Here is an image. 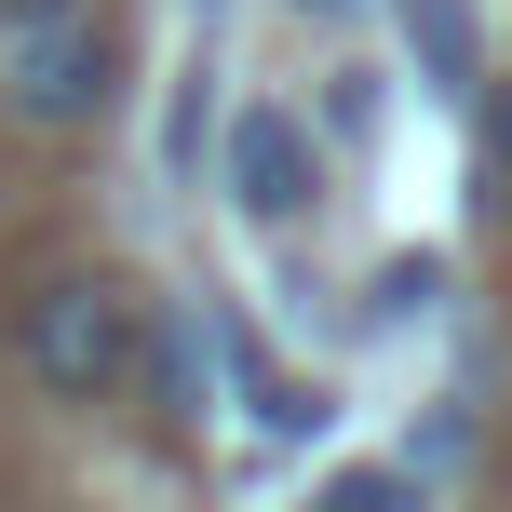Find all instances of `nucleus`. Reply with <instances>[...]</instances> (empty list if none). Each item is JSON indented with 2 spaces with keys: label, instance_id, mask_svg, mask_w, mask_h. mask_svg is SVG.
Listing matches in <instances>:
<instances>
[{
  "label": "nucleus",
  "instance_id": "1",
  "mask_svg": "<svg viewBox=\"0 0 512 512\" xmlns=\"http://www.w3.org/2000/svg\"><path fill=\"white\" fill-rule=\"evenodd\" d=\"M122 0H0V122L14 135H95L122 108Z\"/></svg>",
  "mask_w": 512,
  "mask_h": 512
},
{
  "label": "nucleus",
  "instance_id": "2",
  "mask_svg": "<svg viewBox=\"0 0 512 512\" xmlns=\"http://www.w3.org/2000/svg\"><path fill=\"white\" fill-rule=\"evenodd\" d=\"M135 337H149V310L108 270H54V283H27V310H14V364L54 405H122L135 391Z\"/></svg>",
  "mask_w": 512,
  "mask_h": 512
},
{
  "label": "nucleus",
  "instance_id": "3",
  "mask_svg": "<svg viewBox=\"0 0 512 512\" xmlns=\"http://www.w3.org/2000/svg\"><path fill=\"white\" fill-rule=\"evenodd\" d=\"M216 176H230V216H243V230H297V216L324 203V135H310V108H283V95L230 108Z\"/></svg>",
  "mask_w": 512,
  "mask_h": 512
},
{
  "label": "nucleus",
  "instance_id": "4",
  "mask_svg": "<svg viewBox=\"0 0 512 512\" xmlns=\"http://www.w3.org/2000/svg\"><path fill=\"white\" fill-rule=\"evenodd\" d=\"M405 41H418V68H432V95H486V41H472L459 0H405Z\"/></svg>",
  "mask_w": 512,
  "mask_h": 512
},
{
  "label": "nucleus",
  "instance_id": "5",
  "mask_svg": "<svg viewBox=\"0 0 512 512\" xmlns=\"http://www.w3.org/2000/svg\"><path fill=\"white\" fill-rule=\"evenodd\" d=\"M310 512H418V472H391V459L324 472V486H310Z\"/></svg>",
  "mask_w": 512,
  "mask_h": 512
},
{
  "label": "nucleus",
  "instance_id": "6",
  "mask_svg": "<svg viewBox=\"0 0 512 512\" xmlns=\"http://www.w3.org/2000/svg\"><path fill=\"white\" fill-rule=\"evenodd\" d=\"M310 135H378V68H337L324 81V122Z\"/></svg>",
  "mask_w": 512,
  "mask_h": 512
},
{
  "label": "nucleus",
  "instance_id": "7",
  "mask_svg": "<svg viewBox=\"0 0 512 512\" xmlns=\"http://www.w3.org/2000/svg\"><path fill=\"white\" fill-rule=\"evenodd\" d=\"M432 297H445L432 256H391V270H378V310H391V324H405V310H432Z\"/></svg>",
  "mask_w": 512,
  "mask_h": 512
},
{
  "label": "nucleus",
  "instance_id": "8",
  "mask_svg": "<svg viewBox=\"0 0 512 512\" xmlns=\"http://www.w3.org/2000/svg\"><path fill=\"white\" fill-rule=\"evenodd\" d=\"M486 176H512V81H486Z\"/></svg>",
  "mask_w": 512,
  "mask_h": 512
},
{
  "label": "nucleus",
  "instance_id": "9",
  "mask_svg": "<svg viewBox=\"0 0 512 512\" xmlns=\"http://www.w3.org/2000/svg\"><path fill=\"white\" fill-rule=\"evenodd\" d=\"M324 14H337V0H324Z\"/></svg>",
  "mask_w": 512,
  "mask_h": 512
}]
</instances>
